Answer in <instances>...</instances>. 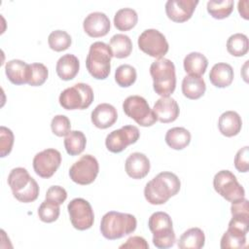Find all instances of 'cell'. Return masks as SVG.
<instances>
[{
	"label": "cell",
	"instance_id": "cell-8",
	"mask_svg": "<svg viewBox=\"0 0 249 249\" xmlns=\"http://www.w3.org/2000/svg\"><path fill=\"white\" fill-rule=\"evenodd\" d=\"M125 115L134 120L141 126H151L158 120L147 100L140 95H130L123 102Z\"/></svg>",
	"mask_w": 249,
	"mask_h": 249
},
{
	"label": "cell",
	"instance_id": "cell-32",
	"mask_svg": "<svg viewBox=\"0 0 249 249\" xmlns=\"http://www.w3.org/2000/svg\"><path fill=\"white\" fill-rule=\"evenodd\" d=\"M248 48V38L242 33H235L230 36L227 41V50L233 56H243L247 53Z\"/></svg>",
	"mask_w": 249,
	"mask_h": 249
},
{
	"label": "cell",
	"instance_id": "cell-24",
	"mask_svg": "<svg viewBox=\"0 0 249 249\" xmlns=\"http://www.w3.org/2000/svg\"><path fill=\"white\" fill-rule=\"evenodd\" d=\"M206 89V85L201 76L188 75L182 81V92L184 96L195 100L200 98Z\"/></svg>",
	"mask_w": 249,
	"mask_h": 249
},
{
	"label": "cell",
	"instance_id": "cell-30",
	"mask_svg": "<svg viewBox=\"0 0 249 249\" xmlns=\"http://www.w3.org/2000/svg\"><path fill=\"white\" fill-rule=\"evenodd\" d=\"M87 139L85 134L80 130H71L64 139V147L68 155L78 156L86 148Z\"/></svg>",
	"mask_w": 249,
	"mask_h": 249
},
{
	"label": "cell",
	"instance_id": "cell-11",
	"mask_svg": "<svg viewBox=\"0 0 249 249\" xmlns=\"http://www.w3.org/2000/svg\"><path fill=\"white\" fill-rule=\"evenodd\" d=\"M99 171L97 160L91 155L82 156L69 169L70 179L79 185L91 184Z\"/></svg>",
	"mask_w": 249,
	"mask_h": 249
},
{
	"label": "cell",
	"instance_id": "cell-16",
	"mask_svg": "<svg viewBox=\"0 0 249 249\" xmlns=\"http://www.w3.org/2000/svg\"><path fill=\"white\" fill-rule=\"evenodd\" d=\"M110 19L101 12H93L89 14L83 22L85 32L93 38L105 36L110 30Z\"/></svg>",
	"mask_w": 249,
	"mask_h": 249
},
{
	"label": "cell",
	"instance_id": "cell-15",
	"mask_svg": "<svg viewBox=\"0 0 249 249\" xmlns=\"http://www.w3.org/2000/svg\"><path fill=\"white\" fill-rule=\"evenodd\" d=\"M197 4V0H168L165 13L172 21L185 22L192 18Z\"/></svg>",
	"mask_w": 249,
	"mask_h": 249
},
{
	"label": "cell",
	"instance_id": "cell-17",
	"mask_svg": "<svg viewBox=\"0 0 249 249\" xmlns=\"http://www.w3.org/2000/svg\"><path fill=\"white\" fill-rule=\"evenodd\" d=\"M153 111L157 117V120L162 124L174 122L180 113L176 100L169 96L160 97L158 99L154 105Z\"/></svg>",
	"mask_w": 249,
	"mask_h": 249
},
{
	"label": "cell",
	"instance_id": "cell-25",
	"mask_svg": "<svg viewBox=\"0 0 249 249\" xmlns=\"http://www.w3.org/2000/svg\"><path fill=\"white\" fill-rule=\"evenodd\" d=\"M205 235L201 229L191 228L187 230L178 240L180 249H199L204 246Z\"/></svg>",
	"mask_w": 249,
	"mask_h": 249
},
{
	"label": "cell",
	"instance_id": "cell-38",
	"mask_svg": "<svg viewBox=\"0 0 249 249\" xmlns=\"http://www.w3.org/2000/svg\"><path fill=\"white\" fill-rule=\"evenodd\" d=\"M221 248H244L246 246V235H238L229 231H225L221 238Z\"/></svg>",
	"mask_w": 249,
	"mask_h": 249
},
{
	"label": "cell",
	"instance_id": "cell-18",
	"mask_svg": "<svg viewBox=\"0 0 249 249\" xmlns=\"http://www.w3.org/2000/svg\"><path fill=\"white\" fill-rule=\"evenodd\" d=\"M125 171L132 179H142L150 171V160L142 153H132L125 160Z\"/></svg>",
	"mask_w": 249,
	"mask_h": 249
},
{
	"label": "cell",
	"instance_id": "cell-21",
	"mask_svg": "<svg viewBox=\"0 0 249 249\" xmlns=\"http://www.w3.org/2000/svg\"><path fill=\"white\" fill-rule=\"evenodd\" d=\"M9 81L14 85H24L28 82L29 64L20 59H12L5 65Z\"/></svg>",
	"mask_w": 249,
	"mask_h": 249
},
{
	"label": "cell",
	"instance_id": "cell-36",
	"mask_svg": "<svg viewBox=\"0 0 249 249\" xmlns=\"http://www.w3.org/2000/svg\"><path fill=\"white\" fill-rule=\"evenodd\" d=\"M48 75V68L43 63H31L29 64L27 84L32 87L42 86L46 82Z\"/></svg>",
	"mask_w": 249,
	"mask_h": 249
},
{
	"label": "cell",
	"instance_id": "cell-29",
	"mask_svg": "<svg viewBox=\"0 0 249 249\" xmlns=\"http://www.w3.org/2000/svg\"><path fill=\"white\" fill-rule=\"evenodd\" d=\"M138 21V16L135 10L131 8H123L117 11L114 17V25L121 31H127L133 28Z\"/></svg>",
	"mask_w": 249,
	"mask_h": 249
},
{
	"label": "cell",
	"instance_id": "cell-28",
	"mask_svg": "<svg viewBox=\"0 0 249 249\" xmlns=\"http://www.w3.org/2000/svg\"><path fill=\"white\" fill-rule=\"evenodd\" d=\"M109 47L113 53V56L117 58L127 57L132 51V42L127 35L115 34L110 39Z\"/></svg>",
	"mask_w": 249,
	"mask_h": 249
},
{
	"label": "cell",
	"instance_id": "cell-42",
	"mask_svg": "<svg viewBox=\"0 0 249 249\" xmlns=\"http://www.w3.org/2000/svg\"><path fill=\"white\" fill-rule=\"evenodd\" d=\"M67 198V193L64 188L60 186H52L46 193V199L53 201L57 204H62Z\"/></svg>",
	"mask_w": 249,
	"mask_h": 249
},
{
	"label": "cell",
	"instance_id": "cell-23",
	"mask_svg": "<svg viewBox=\"0 0 249 249\" xmlns=\"http://www.w3.org/2000/svg\"><path fill=\"white\" fill-rule=\"evenodd\" d=\"M80 69V62L77 56L66 53L59 57L56 62L55 70L57 76L63 81H69L76 77Z\"/></svg>",
	"mask_w": 249,
	"mask_h": 249
},
{
	"label": "cell",
	"instance_id": "cell-26",
	"mask_svg": "<svg viewBox=\"0 0 249 249\" xmlns=\"http://www.w3.org/2000/svg\"><path fill=\"white\" fill-rule=\"evenodd\" d=\"M184 69L189 75L201 76L205 73L208 65V59L200 53L193 52L184 58Z\"/></svg>",
	"mask_w": 249,
	"mask_h": 249
},
{
	"label": "cell",
	"instance_id": "cell-43",
	"mask_svg": "<svg viewBox=\"0 0 249 249\" xmlns=\"http://www.w3.org/2000/svg\"><path fill=\"white\" fill-rule=\"evenodd\" d=\"M121 249H148L149 244L145 240V238L141 236H131L129 237L125 243L120 245Z\"/></svg>",
	"mask_w": 249,
	"mask_h": 249
},
{
	"label": "cell",
	"instance_id": "cell-14",
	"mask_svg": "<svg viewBox=\"0 0 249 249\" xmlns=\"http://www.w3.org/2000/svg\"><path fill=\"white\" fill-rule=\"evenodd\" d=\"M61 163V155L55 149H46L35 155L33 168L35 173L42 178L52 177Z\"/></svg>",
	"mask_w": 249,
	"mask_h": 249
},
{
	"label": "cell",
	"instance_id": "cell-45",
	"mask_svg": "<svg viewBox=\"0 0 249 249\" xmlns=\"http://www.w3.org/2000/svg\"><path fill=\"white\" fill-rule=\"evenodd\" d=\"M247 1H239L238 2V12L241 15V17H243L245 19H248V10H247V5H245Z\"/></svg>",
	"mask_w": 249,
	"mask_h": 249
},
{
	"label": "cell",
	"instance_id": "cell-31",
	"mask_svg": "<svg viewBox=\"0 0 249 249\" xmlns=\"http://www.w3.org/2000/svg\"><path fill=\"white\" fill-rule=\"evenodd\" d=\"M233 0H210L207 2V12L217 19L228 18L233 10Z\"/></svg>",
	"mask_w": 249,
	"mask_h": 249
},
{
	"label": "cell",
	"instance_id": "cell-13",
	"mask_svg": "<svg viewBox=\"0 0 249 249\" xmlns=\"http://www.w3.org/2000/svg\"><path fill=\"white\" fill-rule=\"evenodd\" d=\"M140 136L139 129L135 125H124L111 131L105 139L106 148L112 153H121L128 145L134 144Z\"/></svg>",
	"mask_w": 249,
	"mask_h": 249
},
{
	"label": "cell",
	"instance_id": "cell-34",
	"mask_svg": "<svg viewBox=\"0 0 249 249\" xmlns=\"http://www.w3.org/2000/svg\"><path fill=\"white\" fill-rule=\"evenodd\" d=\"M71 36L64 30H54L51 32L48 37L50 48L55 52H62L67 50L71 45Z\"/></svg>",
	"mask_w": 249,
	"mask_h": 249
},
{
	"label": "cell",
	"instance_id": "cell-12",
	"mask_svg": "<svg viewBox=\"0 0 249 249\" xmlns=\"http://www.w3.org/2000/svg\"><path fill=\"white\" fill-rule=\"evenodd\" d=\"M70 222L79 231H85L93 225L94 214L89 202L82 197L72 199L67 206Z\"/></svg>",
	"mask_w": 249,
	"mask_h": 249
},
{
	"label": "cell",
	"instance_id": "cell-39",
	"mask_svg": "<svg viewBox=\"0 0 249 249\" xmlns=\"http://www.w3.org/2000/svg\"><path fill=\"white\" fill-rule=\"evenodd\" d=\"M14 145V133L13 131L6 127L0 126V155L2 158L9 155L12 151Z\"/></svg>",
	"mask_w": 249,
	"mask_h": 249
},
{
	"label": "cell",
	"instance_id": "cell-5",
	"mask_svg": "<svg viewBox=\"0 0 249 249\" xmlns=\"http://www.w3.org/2000/svg\"><path fill=\"white\" fill-rule=\"evenodd\" d=\"M112 56L109 45L100 41L92 43L86 58L89 73L97 80L106 79L110 74Z\"/></svg>",
	"mask_w": 249,
	"mask_h": 249
},
{
	"label": "cell",
	"instance_id": "cell-7",
	"mask_svg": "<svg viewBox=\"0 0 249 249\" xmlns=\"http://www.w3.org/2000/svg\"><path fill=\"white\" fill-rule=\"evenodd\" d=\"M92 89L84 83H78L65 89L59 95V104L66 110H83L93 101Z\"/></svg>",
	"mask_w": 249,
	"mask_h": 249
},
{
	"label": "cell",
	"instance_id": "cell-1",
	"mask_svg": "<svg viewBox=\"0 0 249 249\" xmlns=\"http://www.w3.org/2000/svg\"><path fill=\"white\" fill-rule=\"evenodd\" d=\"M181 182L178 176L169 171L159 173L144 188L146 200L154 205L164 204L171 196L178 194Z\"/></svg>",
	"mask_w": 249,
	"mask_h": 249
},
{
	"label": "cell",
	"instance_id": "cell-37",
	"mask_svg": "<svg viewBox=\"0 0 249 249\" xmlns=\"http://www.w3.org/2000/svg\"><path fill=\"white\" fill-rule=\"evenodd\" d=\"M51 128L53 133L56 136H66L71 131L70 120L64 115H56L51 122Z\"/></svg>",
	"mask_w": 249,
	"mask_h": 249
},
{
	"label": "cell",
	"instance_id": "cell-33",
	"mask_svg": "<svg viewBox=\"0 0 249 249\" xmlns=\"http://www.w3.org/2000/svg\"><path fill=\"white\" fill-rule=\"evenodd\" d=\"M136 77L135 68L129 64L120 65L115 72V81L122 88L130 87L136 81Z\"/></svg>",
	"mask_w": 249,
	"mask_h": 249
},
{
	"label": "cell",
	"instance_id": "cell-4",
	"mask_svg": "<svg viewBox=\"0 0 249 249\" xmlns=\"http://www.w3.org/2000/svg\"><path fill=\"white\" fill-rule=\"evenodd\" d=\"M8 184L14 196L20 202H32L39 196V186L23 167H16L8 176Z\"/></svg>",
	"mask_w": 249,
	"mask_h": 249
},
{
	"label": "cell",
	"instance_id": "cell-2",
	"mask_svg": "<svg viewBox=\"0 0 249 249\" xmlns=\"http://www.w3.org/2000/svg\"><path fill=\"white\" fill-rule=\"evenodd\" d=\"M136 226L137 221L133 215L117 211H109L101 218L100 231L105 238L115 240L133 232Z\"/></svg>",
	"mask_w": 249,
	"mask_h": 249
},
{
	"label": "cell",
	"instance_id": "cell-27",
	"mask_svg": "<svg viewBox=\"0 0 249 249\" xmlns=\"http://www.w3.org/2000/svg\"><path fill=\"white\" fill-rule=\"evenodd\" d=\"M165 142L171 149L182 150L190 144L191 133L185 127H172L165 134Z\"/></svg>",
	"mask_w": 249,
	"mask_h": 249
},
{
	"label": "cell",
	"instance_id": "cell-22",
	"mask_svg": "<svg viewBox=\"0 0 249 249\" xmlns=\"http://www.w3.org/2000/svg\"><path fill=\"white\" fill-rule=\"evenodd\" d=\"M232 67L225 62H219L213 65L209 73V80L216 88H227L233 80Z\"/></svg>",
	"mask_w": 249,
	"mask_h": 249
},
{
	"label": "cell",
	"instance_id": "cell-40",
	"mask_svg": "<svg viewBox=\"0 0 249 249\" xmlns=\"http://www.w3.org/2000/svg\"><path fill=\"white\" fill-rule=\"evenodd\" d=\"M248 226H249V217L232 216V218L229 223L227 231L238 235H246L248 231Z\"/></svg>",
	"mask_w": 249,
	"mask_h": 249
},
{
	"label": "cell",
	"instance_id": "cell-9",
	"mask_svg": "<svg viewBox=\"0 0 249 249\" xmlns=\"http://www.w3.org/2000/svg\"><path fill=\"white\" fill-rule=\"evenodd\" d=\"M215 191L226 200L233 203L244 198L245 191L230 170H221L213 178Z\"/></svg>",
	"mask_w": 249,
	"mask_h": 249
},
{
	"label": "cell",
	"instance_id": "cell-35",
	"mask_svg": "<svg viewBox=\"0 0 249 249\" xmlns=\"http://www.w3.org/2000/svg\"><path fill=\"white\" fill-rule=\"evenodd\" d=\"M59 213V204L48 199L44 200L38 208L39 219L45 223H53L56 221Z\"/></svg>",
	"mask_w": 249,
	"mask_h": 249
},
{
	"label": "cell",
	"instance_id": "cell-3",
	"mask_svg": "<svg viewBox=\"0 0 249 249\" xmlns=\"http://www.w3.org/2000/svg\"><path fill=\"white\" fill-rule=\"evenodd\" d=\"M154 90L161 97H167L176 88L174 63L164 57L158 58L150 66Z\"/></svg>",
	"mask_w": 249,
	"mask_h": 249
},
{
	"label": "cell",
	"instance_id": "cell-6",
	"mask_svg": "<svg viewBox=\"0 0 249 249\" xmlns=\"http://www.w3.org/2000/svg\"><path fill=\"white\" fill-rule=\"evenodd\" d=\"M148 226L153 233V243L159 249L172 247L176 241L170 216L162 211L153 213L148 221Z\"/></svg>",
	"mask_w": 249,
	"mask_h": 249
},
{
	"label": "cell",
	"instance_id": "cell-20",
	"mask_svg": "<svg viewBox=\"0 0 249 249\" xmlns=\"http://www.w3.org/2000/svg\"><path fill=\"white\" fill-rule=\"evenodd\" d=\"M241 118L235 111H226L219 117L218 127L224 136L232 137L237 135L241 130Z\"/></svg>",
	"mask_w": 249,
	"mask_h": 249
},
{
	"label": "cell",
	"instance_id": "cell-44",
	"mask_svg": "<svg viewBox=\"0 0 249 249\" xmlns=\"http://www.w3.org/2000/svg\"><path fill=\"white\" fill-rule=\"evenodd\" d=\"M231 213L232 216H247L249 217V206L248 200L244 197L243 199L231 203Z\"/></svg>",
	"mask_w": 249,
	"mask_h": 249
},
{
	"label": "cell",
	"instance_id": "cell-19",
	"mask_svg": "<svg viewBox=\"0 0 249 249\" xmlns=\"http://www.w3.org/2000/svg\"><path fill=\"white\" fill-rule=\"evenodd\" d=\"M118 119L116 108L109 103L98 104L91 112V122L94 126L105 129L112 126Z\"/></svg>",
	"mask_w": 249,
	"mask_h": 249
},
{
	"label": "cell",
	"instance_id": "cell-41",
	"mask_svg": "<svg viewBox=\"0 0 249 249\" xmlns=\"http://www.w3.org/2000/svg\"><path fill=\"white\" fill-rule=\"evenodd\" d=\"M249 147L245 146L239 149L234 157V167L239 172H247L249 169Z\"/></svg>",
	"mask_w": 249,
	"mask_h": 249
},
{
	"label": "cell",
	"instance_id": "cell-10",
	"mask_svg": "<svg viewBox=\"0 0 249 249\" xmlns=\"http://www.w3.org/2000/svg\"><path fill=\"white\" fill-rule=\"evenodd\" d=\"M138 47L146 54L161 58L169 49L165 36L157 29H146L138 37Z\"/></svg>",
	"mask_w": 249,
	"mask_h": 249
}]
</instances>
